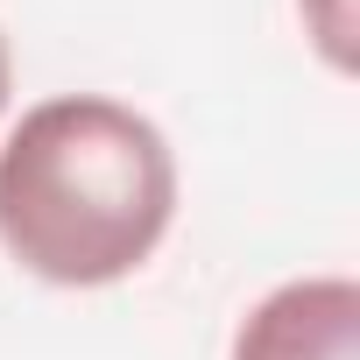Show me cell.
<instances>
[{"label": "cell", "instance_id": "obj_3", "mask_svg": "<svg viewBox=\"0 0 360 360\" xmlns=\"http://www.w3.org/2000/svg\"><path fill=\"white\" fill-rule=\"evenodd\" d=\"M311 8V0H304ZM318 43H325V57L346 71L353 64V15H346V0H325V15H318Z\"/></svg>", "mask_w": 360, "mask_h": 360}, {"label": "cell", "instance_id": "obj_4", "mask_svg": "<svg viewBox=\"0 0 360 360\" xmlns=\"http://www.w3.org/2000/svg\"><path fill=\"white\" fill-rule=\"evenodd\" d=\"M8 92H15V64H8V36H0V113H8Z\"/></svg>", "mask_w": 360, "mask_h": 360}, {"label": "cell", "instance_id": "obj_1", "mask_svg": "<svg viewBox=\"0 0 360 360\" xmlns=\"http://www.w3.org/2000/svg\"><path fill=\"white\" fill-rule=\"evenodd\" d=\"M169 219L176 155L162 127L120 99H43L0 148V248L57 290L134 276Z\"/></svg>", "mask_w": 360, "mask_h": 360}, {"label": "cell", "instance_id": "obj_2", "mask_svg": "<svg viewBox=\"0 0 360 360\" xmlns=\"http://www.w3.org/2000/svg\"><path fill=\"white\" fill-rule=\"evenodd\" d=\"M233 360H360V283L304 276L269 290L240 318Z\"/></svg>", "mask_w": 360, "mask_h": 360}]
</instances>
